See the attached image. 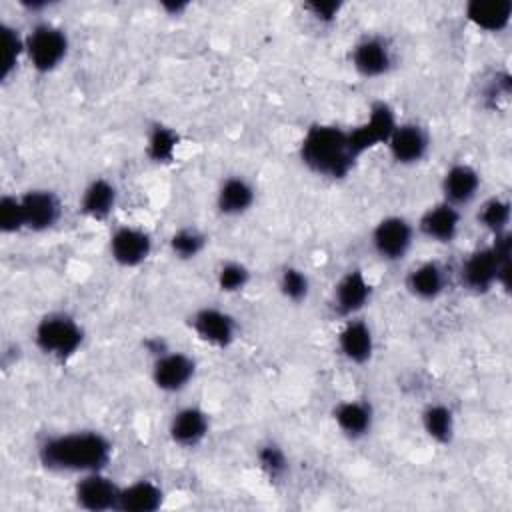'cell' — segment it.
I'll use <instances>...</instances> for the list:
<instances>
[{
  "instance_id": "9",
  "label": "cell",
  "mask_w": 512,
  "mask_h": 512,
  "mask_svg": "<svg viewBox=\"0 0 512 512\" xmlns=\"http://www.w3.org/2000/svg\"><path fill=\"white\" fill-rule=\"evenodd\" d=\"M348 60L360 78L376 80L392 72L396 56L388 38L380 34H366L352 44Z\"/></svg>"
},
{
  "instance_id": "13",
  "label": "cell",
  "mask_w": 512,
  "mask_h": 512,
  "mask_svg": "<svg viewBox=\"0 0 512 512\" xmlns=\"http://www.w3.org/2000/svg\"><path fill=\"white\" fill-rule=\"evenodd\" d=\"M372 296L374 286L370 278L360 268H350L334 282L330 304L334 312L344 320L360 316L364 308L372 302Z\"/></svg>"
},
{
  "instance_id": "14",
  "label": "cell",
  "mask_w": 512,
  "mask_h": 512,
  "mask_svg": "<svg viewBox=\"0 0 512 512\" xmlns=\"http://www.w3.org/2000/svg\"><path fill=\"white\" fill-rule=\"evenodd\" d=\"M460 230H462V210L444 200L430 204L416 222V234L438 246H448L456 242V238L460 236Z\"/></svg>"
},
{
  "instance_id": "27",
  "label": "cell",
  "mask_w": 512,
  "mask_h": 512,
  "mask_svg": "<svg viewBox=\"0 0 512 512\" xmlns=\"http://www.w3.org/2000/svg\"><path fill=\"white\" fill-rule=\"evenodd\" d=\"M476 222L490 236H500L510 232L512 204L506 196H490L476 210Z\"/></svg>"
},
{
  "instance_id": "32",
  "label": "cell",
  "mask_w": 512,
  "mask_h": 512,
  "mask_svg": "<svg viewBox=\"0 0 512 512\" xmlns=\"http://www.w3.org/2000/svg\"><path fill=\"white\" fill-rule=\"evenodd\" d=\"M178 142V132L158 122L150 126V132L146 136V154L152 162H170L178 150Z\"/></svg>"
},
{
  "instance_id": "10",
  "label": "cell",
  "mask_w": 512,
  "mask_h": 512,
  "mask_svg": "<svg viewBox=\"0 0 512 512\" xmlns=\"http://www.w3.org/2000/svg\"><path fill=\"white\" fill-rule=\"evenodd\" d=\"M122 484H118L106 470L78 476L72 488L74 504L88 512H112L120 508Z\"/></svg>"
},
{
  "instance_id": "7",
  "label": "cell",
  "mask_w": 512,
  "mask_h": 512,
  "mask_svg": "<svg viewBox=\"0 0 512 512\" xmlns=\"http://www.w3.org/2000/svg\"><path fill=\"white\" fill-rule=\"evenodd\" d=\"M188 322H190V330L196 334L200 342L218 350L230 348L240 336V326L236 316L220 306H210V304L200 306L192 312Z\"/></svg>"
},
{
  "instance_id": "30",
  "label": "cell",
  "mask_w": 512,
  "mask_h": 512,
  "mask_svg": "<svg viewBox=\"0 0 512 512\" xmlns=\"http://www.w3.org/2000/svg\"><path fill=\"white\" fill-rule=\"evenodd\" d=\"M256 466L270 482H282L290 472V458L278 442L268 440L256 448Z\"/></svg>"
},
{
  "instance_id": "34",
  "label": "cell",
  "mask_w": 512,
  "mask_h": 512,
  "mask_svg": "<svg viewBox=\"0 0 512 512\" xmlns=\"http://www.w3.org/2000/svg\"><path fill=\"white\" fill-rule=\"evenodd\" d=\"M24 230V214L20 194H4L0 198V232L18 234Z\"/></svg>"
},
{
  "instance_id": "1",
  "label": "cell",
  "mask_w": 512,
  "mask_h": 512,
  "mask_svg": "<svg viewBox=\"0 0 512 512\" xmlns=\"http://www.w3.org/2000/svg\"><path fill=\"white\" fill-rule=\"evenodd\" d=\"M36 456L50 472L82 476L106 470L114 456V444L100 430H68L44 438L38 444Z\"/></svg>"
},
{
  "instance_id": "17",
  "label": "cell",
  "mask_w": 512,
  "mask_h": 512,
  "mask_svg": "<svg viewBox=\"0 0 512 512\" xmlns=\"http://www.w3.org/2000/svg\"><path fill=\"white\" fill-rule=\"evenodd\" d=\"M210 434V414L196 406H180L172 412L168 420V438L174 446L184 450H194L204 444Z\"/></svg>"
},
{
  "instance_id": "23",
  "label": "cell",
  "mask_w": 512,
  "mask_h": 512,
  "mask_svg": "<svg viewBox=\"0 0 512 512\" xmlns=\"http://www.w3.org/2000/svg\"><path fill=\"white\" fill-rule=\"evenodd\" d=\"M118 188L104 176H94L80 192L78 210L94 222H106L118 206Z\"/></svg>"
},
{
  "instance_id": "16",
  "label": "cell",
  "mask_w": 512,
  "mask_h": 512,
  "mask_svg": "<svg viewBox=\"0 0 512 512\" xmlns=\"http://www.w3.org/2000/svg\"><path fill=\"white\" fill-rule=\"evenodd\" d=\"M22 214H24V230L28 232H48L62 218V200L54 190L48 188H30L20 194Z\"/></svg>"
},
{
  "instance_id": "29",
  "label": "cell",
  "mask_w": 512,
  "mask_h": 512,
  "mask_svg": "<svg viewBox=\"0 0 512 512\" xmlns=\"http://www.w3.org/2000/svg\"><path fill=\"white\" fill-rule=\"evenodd\" d=\"M208 238L196 226H180L168 238V250L176 260H194L206 250Z\"/></svg>"
},
{
  "instance_id": "24",
  "label": "cell",
  "mask_w": 512,
  "mask_h": 512,
  "mask_svg": "<svg viewBox=\"0 0 512 512\" xmlns=\"http://www.w3.org/2000/svg\"><path fill=\"white\" fill-rule=\"evenodd\" d=\"M464 18L484 34H502L512 22L510 0H470L464 6Z\"/></svg>"
},
{
  "instance_id": "5",
  "label": "cell",
  "mask_w": 512,
  "mask_h": 512,
  "mask_svg": "<svg viewBox=\"0 0 512 512\" xmlns=\"http://www.w3.org/2000/svg\"><path fill=\"white\" fill-rule=\"evenodd\" d=\"M70 52L68 32L54 22H36L24 34V60L38 74L58 70Z\"/></svg>"
},
{
  "instance_id": "8",
  "label": "cell",
  "mask_w": 512,
  "mask_h": 512,
  "mask_svg": "<svg viewBox=\"0 0 512 512\" xmlns=\"http://www.w3.org/2000/svg\"><path fill=\"white\" fill-rule=\"evenodd\" d=\"M196 378V360L182 350H160L150 366V380L164 394L184 392Z\"/></svg>"
},
{
  "instance_id": "19",
  "label": "cell",
  "mask_w": 512,
  "mask_h": 512,
  "mask_svg": "<svg viewBox=\"0 0 512 512\" xmlns=\"http://www.w3.org/2000/svg\"><path fill=\"white\" fill-rule=\"evenodd\" d=\"M482 190V174L468 162H454L450 164L440 180V194L444 202L464 208L470 206Z\"/></svg>"
},
{
  "instance_id": "4",
  "label": "cell",
  "mask_w": 512,
  "mask_h": 512,
  "mask_svg": "<svg viewBox=\"0 0 512 512\" xmlns=\"http://www.w3.org/2000/svg\"><path fill=\"white\" fill-rule=\"evenodd\" d=\"M32 340L42 356L54 362H68L82 350L86 332L76 316L54 310L40 316L34 326Z\"/></svg>"
},
{
  "instance_id": "35",
  "label": "cell",
  "mask_w": 512,
  "mask_h": 512,
  "mask_svg": "<svg viewBox=\"0 0 512 512\" xmlns=\"http://www.w3.org/2000/svg\"><path fill=\"white\" fill-rule=\"evenodd\" d=\"M310 18L322 26H330L338 20L340 12H342V2H334V0H314V2H306L302 6Z\"/></svg>"
},
{
  "instance_id": "31",
  "label": "cell",
  "mask_w": 512,
  "mask_h": 512,
  "mask_svg": "<svg viewBox=\"0 0 512 512\" xmlns=\"http://www.w3.org/2000/svg\"><path fill=\"white\" fill-rule=\"evenodd\" d=\"M276 284H278L280 296L290 304L306 302L310 296V290H312L308 274L300 266H294V264H286L280 268Z\"/></svg>"
},
{
  "instance_id": "26",
  "label": "cell",
  "mask_w": 512,
  "mask_h": 512,
  "mask_svg": "<svg viewBox=\"0 0 512 512\" xmlns=\"http://www.w3.org/2000/svg\"><path fill=\"white\" fill-rule=\"evenodd\" d=\"M166 492L160 482L150 478H138L120 492V508L118 512H156L164 506Z\"/></svg>"
},
{
  "instance_id": "3",
  "label": "cell",
  "mask_w": 512,
  "mask_h": 512,
  "mask_svg": "<svg viewBox=\"0 0 512 512\" xmlns=\"http://www.w3.org/2000/svg\"><path fill=\"white\" fill-rule=\"evenodd\" d=\"M510 232L492 236V242L478 246L466 254L458 268V278L464 290L472 294H488L494 288L508 292L512 270V240Z\"/></svg>"
},
{
  "instance_id": "20",
  "label": "cell",
  "mask_w": 512,
  "mask_h": 512,
  "mask_svg": "<svg viewBox=\"0 0 512 512\" xmlns=\"http://www.w3.org/2000/svg\"><path fill=\"white\" fill-rule=\"evenodd\" d=\"M332 422L344 438L358 442L374 430L376 412L368 398H344L334 404Z\"/></svg>"
},
{
  "instance_id": "36",
  "label": "cell",
  "mask_w": 512,
  "mask_h": 512,
  "mask_svg": "<svg viewBox=\"0 0 512 512\" xmlns=\"http://www.w3.org/2000/svg\"><path fill=\"white\" fill-rule=\"evenodd\" d=\"M162 8L174 16V14H182V12L188 8V4H184V2H178V4H174V2H164Z\"/></svg>"
},
{
  "instance_id": "28",
  "label": "cell",
  "mask_w": 512,
  "mask_h": 512,
  "mask_svg": "<svg viewBox=\"0 0 512 512\" xmlns=\"http://www.w3.org/2000/svg\"><path fill=\"white\" fill-rule=\"evenodd\" d=\"M2 56H0V80L8 82L24 60V34L8 22L0 24Z\"/></svg>"
},
{
  "instance_id": "33",
  "label": "cell",
  "mask_w": 512,
  "mask_h": 512,
  "mask_svg": "<svg viewBox=\"0 0 512 512\" xmlns=\"http://www.w3.org/2000/svg\"><path fill=\"white\" fill-rule=\"evenodd\" d=\"M216 286L224 294H240L252 280V270L240 260H226L216 268Z\"/></svg>"
},
{
  "instance_id": "11",
  "label": "cell",
  "mask_w": 512,
  "mask_h": 512,
  "mask_svg": "<svg viewBox=\"0 0 512 512\" xmlns=\"http://www.w3.org/2000/svg\"><path fill=\"white\" fill-rule=\"evenodd\" d=\"M384 146L394 164L410 168L426 160L432 148V138L426 126L414 120H406L394 126Z\"/></svg>"
},
{
  "instance_id": "18",
  "label": "cell",
  "mask_w": 512,
  "mask_h": 512,
  "mask_svg": "<svg viewBox=\"0 0 512 512\" xmlns=\"http://www.w3.org/2000/svg\"><path fill=\"white\" fill-rule=\"evenodd\" d=\"M396 124L398 120L390 104L386 102L372 104L368 118L362 124L348 130L356 156L360 158L364 152L372 150L374 146H384Z\"/></svg>"
},
{
  "instance_id": "12",
  "label": "cell",
  "mask_w": 512,
  "mask_h": 512,
  "mask_svg": "<svg viewBox=\"0 0 512 512\" xmlns=\"http://www.w3.org/2000/svg\"><path fill=\"white\" fill-rule=\"evenodd\" d=\"M152 250V234L142 226L122 224L114 228L108 238V254L112 262L126 270L140 268L152 256Z\"/></svg>"
},
{
  "instance_id": "25",
  "label": "cell",
  "mask_w": 512,
  "mask_h": 512,
  "mask_svg": "<svg viewBox=\"0 0 512 512\" xmlns=\"http://www.w3.org/2000/svg\"><path fill=\"white\" fill-rule=\"evenodd\" d=\"M420 428L424 436L438 444L450 446L456 438V414L446 402H428L420 410Z\"/></svg>"
},
{
  "instance_id": "22",
  "label": "cell",
  "mask_w": 512,
  "mask_h": 512,
  "mask_svg": "<svg viewBox=\"0 0 512 512\" xmlns=\"http://www.w3.org/2000/svg\"><path fill=\"white\" fill-rule=\"evenodd\" d=\"M406 292L420 302H436L448 288V270L438 260H422L404 276Z\"/></svg>"
},
{
  "instance_id": "6",
  "label": "cell",
  "mask_w": 512,
  "mask_h": 512,
  "mask_svg": "<svg viewBox=\"0 0 512 512\" xmlns=\"http://www.w3.org/2000/svg\"><path fill=\"white\" fill-rule=\"evenodd\" d=\"M416 226L402 214L382 216L370 232V248L386 264L402 262L414 248Z\"/></svg>"
},
{
  "instance_id": "2",
  "label": "cell",
  "mask_w": 512,
  "mask_h": 512,
  "mask_svg": "<svg viewBox=\"0 0 512 512\" xmlns=\"http://www.w3.org/2000/svg\"><path fill=\"white\" fill-rule=\"evenodd\" d=\"M300 162L316 176L344 180L360 160L352 148L350 132L336 124H310L298 144Z\"/></svg>"
},
{
  "instance_id": "21",
  "label": "cell",
  "mask_w": 512,
  "mask_h": 512,
  "mask_svg": "<svg viewBox=\"0 0 512 512\" xmlns=\"http://www.w3.org/2000/svg\"><path fill=\"white\" fill-rule=\"evenodd\" d=\"M256 196V186L250 178L244 174H228L216 188L214 206L224 218H240L254 208Z\"/></svg>"
},
{
  "instance_id": "15",
  "label": "cell",
  "mask_w": 512,
  "mask_h": 512,
  "mask_svg": "<svg viewBox=\"0 0 512 512\" xmlns=\"http://www.w3.org/2000/svg\"><path fill=\"white\" fill-rule=\"evenodd\" d=\"M338 354L352 366H366L372 362L376 352V336L362 316L344 318L336 332Z\"/></svg>"
}]
</instances>
